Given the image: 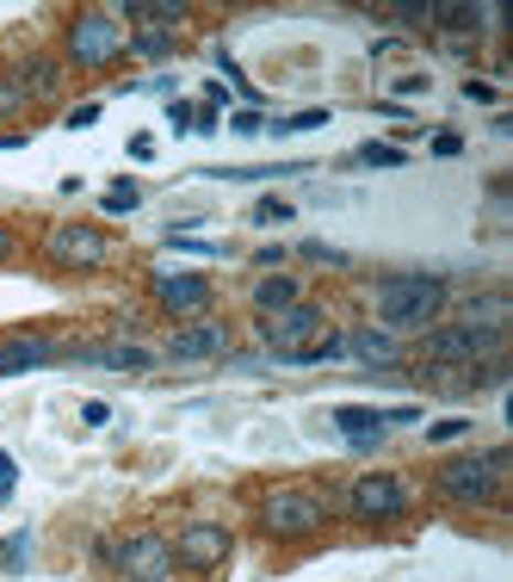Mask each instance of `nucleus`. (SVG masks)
<instances>
[{
    "label": "nucleus",
    "mask_w": 513,
    "mask_h": 582,
    "mask_svg": "<svg viewBox=\"0 0 513 582\" xmlns=\"http://www.w3.org/2000/svg\"><path fill=\"white\" fill-rule=\"evenodd\" d=\"M13 81L25 87V99H56L63 94V81H68V68H63V56H19L13 63Z\"/></svg>",
    "instance_id": "obj_17"
},
{
    "label": "nucleus",
    "mask_w": 513,
    "mask_h": 582,
    "mask_svg": "<svg viewBox=\"0 0 513 582\" xmlns=\"http://www.w3.org/2000/svg\"><path fill=\"white\" fill-rule=\"evenodd\" d=\"M56 360H63V341L50 329H7L0 335V378L38 372V366H56Z\"/></svg>",
    "instance_id": "obj_13"
},
{
    "label": "nucleus",
    "mask_w": 513,
    "mask_h": 582,
    "mask_svg": "<svg viewBox=\"0 0 513 582\" xmlns=\"http://www.w3.org/2000/svg\"><path fill=\"white\" fill-rule=\"evenodd\" d=\"M341 515L359 527H396L415 515V484L403 472H359L353 484H341Z\"/></svg>",
    "instance_id": "obj_5"
},
{
    "label": "nucleus",
    "mask_w": 513,
    "mask_h": 582,
    "mask_svg": "<svg viewBox=\"0 0 513 582\" xmlns=\"http://www.w3.org/2000/svg\"><path fill=\"white\" fill-rule=\"evenodd\" d=\"M192 118H199V106H186V99H168V125H173V130H192Z\"/></svg>",
    "instance_id": "obj_35"
},
{
    "label": "nucleus",
    "mask_w": 513,
    "mask_h": 582,
    "mask_svg": "<svg viewBox=\"0 0 513 582\" xmlns=\"http://www.w3.org/2000/svg\"><path fill=\"white\" fill-rule=\"evenodd\" d=\"M260 125H266V112H248V106H242V112H229V130H235V137H254Z\"/></svg>",
    "instance_id": "obj_33"
},
{
    "label": "nucleus",
    "mask_w": 513,
    "mask_h": 582,
    "mask_svg": "<svg viewBox=\"0 0 513 582\" xmlns=\"http://www.w3.org/2000/svg\"><path fill=\"white\" fill-rule=\"evenodd\" d=\"M372 298H377V329L403 341V335H427L434 322H446L451 285L439 273H377Z\"/></svg>",
    "instance_id": "obj_1"
},
{
    "label": "nucleus",
    "mask_w": 513,
    "mask_h": 582,
    "mask_svg": "<svg viewBox=\"0 0 513 582\" xmlns=\"http://www.w3.org/2000/svg\"><path fill=\"white\" fill-rule=\"evenodd\" d=\"M173 50H180V38H173L168 25H130V56H142V63H168Z\"/></svg>",
    "instance_id": "obj_20"
},
{
    "label": "nucleus",
    "mask_w": 513,
    "mask_h": 582,
    "mask_svg": "<svg viewBox=\"0 0 513 582\" xmlns=\"http://www.w3.org/2000/svg\"><path fill=\"white\" fill-rule=\"evenodd\" d=\"M328 360H346V329H328L322 341L297 347V353H285L279 366H328Z\"/></svg>",
    "instance_id": "obj_21"
},
{
    "label": "nucleus",
    "mask_w": 513,
    "mask_h": 582,
    "mask_svg": "<svg viewBox=\"0 0 513 582\" xmlns=\"http://www.w3.org/2000/svg\"><path fill=\"white\" fill-rule=\"evenodd\" d=\"M229 347H235V329L223 322V316H192V322H180V329L161 341V360H173V366H217V360H229Z\"/></svg>",
    "instance_id": "obj_10"
},
{
    "label": "nucleus",
    "mask_w": 513,
    "mask_h": 582,
    "mask_svg": "<svg viewBox=\"0 0 513 582\" xmlns=\"http://www.w3.org/2000/svg\"><path fill=\"white\" fill-rule=\"evenodd\" d=\"M297 254H303V261H316V267H353V254H346V248H328V242H297Z\"/></svg>",
    "instance_id": "obj_28"
},
{
    "label": "nucleus",
    "mask_w": 513,
    "mask_h": 582,
    "mask_svg": "<svg viewBox=\"0 0 513 582\" xmlns=\"http://www.w3.org/2000/svg\"><path fill=\"white\" fill-rule=\"evenodd\" d=\"M507 353V335H482L464 322H434L420 335V366H489Z\"/></svg>",
    "instance_id": "obj_8"
},
{
    "label": "nucleus",
    "mask_w": 513,
    "mask_h": 582,
    "mask_svg": "<svg viewBox=\"0 0 513 582\" xmlns=\"http://www.w3.org/2000/svg\"><path fill=\"white\" fill-rule=\"evenodd\" d=\"M396 25H434V7H389Z\"/></svg>",
    "instance_id": "obj_34"
},
{
    "label": "nucleus",
    "mask_w": 513,
    "mask_h": 582,
    "mask_svg": "<svg viewBox=\"0 0 513 582\" xmlns=\"http://www.w3.org/2000/svg\"><path fill=\"white\" fill-rule=\"evenodd\" d=\"M99 558H106V570H118L125 582H168L173 576V546L156 527H130V533L106 539Z\"/></svg>",
    "instance_id": "obj_7"
},
{
    "label": "nucleus",
    "mask_w": 513,
    "mask_h": 582,
    "mask_svg": "<svg viewBox=\"0 0 513 582\" xmlns=\"http://www.w3.org/2000/svg\"><path fill=\"white\" fill-rule=\"evenodd\" d=\"M25 142H32L25 130H0V149H25Z\"/></svg>",
    "instance_id": "obj_45"
},
{
    "label": "nucleus",
    "mask_w": 513,
    "mask_h": 582,
    "mask_svg": "<svg viewBox=\"0 0 513 582\" xmlns=\"http://www.w3.org/2000/svg\"><path fill=\"white\" fill-rule=\"evenodd\" d=\"M254 223H291V205H285V199H260V205H254Z\"/></svg>",
    "instance_id": "obj_32"
},
{
    "label": "nucleus",
    "mask_w": 513,
    "mask_h": 582,
    "mask_svg": "<svg viewBox=\"0 0 513 582\" xmlns=\"http://www.w3.org/2000/svg\"><path fill=\"white\" fill-rule=\"evenodd\" d=\"M168 546H173V570H186V576H217L235 558V533L223 520H186L180 533H168Z\"/></svg>",
    "instance_id": "obj_9"
},
{
    "label": "nucleus",
    "mask_w": 513,
    "mask_h": 582,
    "mask_svg": "<svg viewBox=\"0 0 513 582\" xmlns=\"http://www.w3.org/2000/svg\"><path fill=\"white\" fill-rule=\"evenodd\" d=\"M130 56V25L111 7H75L63 19V68L81 75H106Z\"/></svg>",
    "instance_id": "obj_3"
},
{
    "label": "nucleus",
    "mask_w": 513,
    "mask_h": 582,
    "mask_svg": "<svg viewBox=\"0 0 513 582\" xmlns=\"http://www.w3.org/2000/svg\"><path fill=\"white\" fill-rule=\"evenodd\" d=\"M464 434H477V427H470V415H439V422L427 427L420 441H427V446H458Z\"/></svg>",
    "instance_id": "obj_26"
},
{
    "label": "nucleus",
    "mask_w": 513,
    "mask_h": 582,
    "mask_svg": "<svg viewBox=\"0 0 513 582\" xmlns=\"http://www.w3.org/2000/svg\"><path fill=\"white\" fill-rule=\"evenodd\" d=\"M25 106H32V99H25V87L13 81V68H0V130H13L19 118H25Z\"/></svg>",
    "instance_id": "obj_24"
},
{
    "label": "nucleus",
    "mask_w": 513,
    "mask_h": 582,
    "mask_svg": "<svg viewBox=\"0 0 513 582\" xmlns=\"http://www.w3.org/2000/svg\"><path fill=\"white\" fill-rule=\"evenodd\" d=\"M464 94L477 99V106H501V87H495V81H482V75L464 81Z\"/></svg>",
    "instance_id": "obj_31"
},
{
    "label": "nucleus",
    "mask_w": 513,
    "mask_h": 582,
    "mask_svg": "<svg viewBox=\"0 0 513 582\" xmlns=\"http://www.w3.org/2000/svg\"><path fill=\"white\" fill-rule=\"evenodd\" d=\"M137 205H142V187H137V180H111V192L99 199V211H106V218H130Z\"/></svg>",
    "instance_id": "obj_25"
},
{
    "label": "nucleus",
    "mask_w": 513,
    "mask_h": 582,
    "mask_svg": "<svg viewBox=\"0 0 513 582\" xmlns=\"http://www.w3.org/2000/svg\"><path fill=\"white\" fill-rule=\"evenodd\" d=\"M87 125H99V106H94V99H87V106H75V112H68V130H87Z\"/></svg>",
    "instance_id": "obj_39"
},
{
    "label": "nucleus",
    "mask_w": 513,
    "mask_h": 582,
    "mask_svg": "<svg viewBox=\"0 0 513 582\" xmlns=\"http://www.w3.org/2000/svg\"><path fill=\"white\" fill-rule=\"evenodd\" d=\"M346 360H365V366H377V372H396V366H403V341H396V335L389 329H365V322H359V329H346Z\"/></svg>",
    "instance_id": "obj_16"
},
{
    "label": "nucleus",
    "mask_w": 513,
    "mask_h": 582,
    "mask_svg": "<svg viewBox=\"0 0 513 582\" xmlns=\"http://www.w3.org/2000/svg\"><path fill=\"white\" fill-rule=\"evenodd\" d=\"M217 118H223V112H211V106H199V118H192V130H204V137H211V130H217Z\"/></svg>",
    "instance_id": "obj_44"
},
{
    "label": "nucleus",
    "mask_w": 513,
    "mask_h": 582,
    "mask_svg": "<svg viewBox=\"0 0 513 582\" xmlns=\"http://www.w3.org/2000/svg\"><path fill=\"white\" fill-rule=\"evenodd\" d=\"M384 422H389V427H415L420 410H415V403H403V410H384Z\"/></svg>",
    "instance_id": "obj_41"
},
{
    "label": "nucleus",
    "mask_w": 513,
    "mask_h": 582,
    "mask_svg": "<svg viewBox=\"0 0 513 582\" xmlns=\"http://www.w3.org/2000/svg\"><path fill=\"white\" fill-rule=\"evenodd\" d=\"M211 298H217V285L204 279V273H156L149 279V304L168 316H211Z\"/></svg>",
    "instance_id": "obj_12"
},
{
    "label": "nucleus",
    "mask_w": 513,
    "mask_h": 582,
    "mask_svg": "<svg viewBox=\"0 0 513 582\" xmlns=\"http://www.w3.org/2000/svg\"><path fill=\"white\" fill-rule=\"evenodd\" d=\"M408 149L403 142H359L353 156H346V168H403Z\"/></svg>",
    "instance_id": "obj_23"
},
{
    "label": "nucleus",
    "mask_w": 513,
    "mask_h": 582,
    "mask_svg": "<svg viewBox=\"0 0 513 582\" xmlns=\"http://www.w3.org/2000/svg\"><path fill=\"white\" fill-rule=\"evenodd\" d=\"M328 520H334V502H328L322 489H303V484H279L254 502V527H260L266 539H279V546L328 533Z\"/></svg>",
    "instance_id": "obj_4"
},
{
    "label": "nucleus",
    "mask_w": 513,
    "mask_h": 582,
    "mask_svg": "<svg viewBox=\"0 0 513 582\" xmlns=\"http://www.w3.org/2000/svg\"><path fill=\"white\" fill-rule=\"evenodd\" d=\"M334 427H341V441L353 446V453H377V446L389 441L384 410H372V403H341V410H334Z\"/></svg>",
    "instance_id": "obj_15"
},
{
    "label": "nucleus",
    "mask_w": 513,
    "mask_h": 582,
    "mask_svg": "<svg viewBox=\"0 0 513 582\" xmlns=\"http://www.w3.org/2000/svg\"><path fill=\"white\" fill-rule=\"evenodd\" d=\"M322 125H328V112H322V106L291 112V118H272V130H279V137H297V130H322Z\"/></svg>",
    "instance_id": "obj_27"
},
{
    "label": "nucleus",
    "mask_w": 513,
    "mask_h": 582,
    "mask_svg": "<svg viewBox=\"0 0 513 582\" xmlns=\"http://www.w3.org/2000/svg\"><path fill=\"white\" fill-rule=\"evenodd\" d=\"M310 161H260V168H211V180H297Z\"/></svg>",
    "instance_id": "obj_22"
},
{
    "label": "nucleus",
    "mask_w": 513,
    "mask_h": 582,
    "mask_svg": "<svg viewBox=\"0 0 513 582\" xmlns=\"http://www.w3.org/2000/svg\"><path fill=\"white\" fill-rule=\"evenodd\" d=\"M285 261V248H272V242H266V248H254V267H279Z\"/></svg>",
    "instance_id": "obj_42"
},
{
    "label": "nucleus",
    "mask_w": 513,
    "mask_h": 582,
    "mask_svg": "<svg viewBox=\"0 0 513 582\" xmlns=\"http://www.w3.org/2000/svg\"><path fill=\"white\" fill-rule=\"evenodd\" d=\"M322 335H328V310L322 304H310V298H297L291 310H279V316H260V341H266L272 360H285V353H297V347L322 341Z\"/></svg>",
    "instance_id": "obj_11"
},
{
    "label": "nucleus",
    "mask_w": 513,
    "mask_h": 582,
    "mask_svg": "<svg viewBox=\"0 0 513 582\" xmlns=\"http://www.w3.org/2000/svg\"><path fill=\"white\" fill-rule=\"evenodd\" d=\"M25 564H32V533L0 539V570H25Z\"/></svg>",
    "instance_id": "obj_29"
},
{
    "label": "nucleus",
    "mask_w": 513,
    "mask_h": 582,
    "mask_svg": "<svg viewBox=\"0 0 513 582\" xmlns=\"http://www.w3.org/2000/svg\"><path fill=\"white\" fill-rule=\"evenodd\" d=\"M0 484H7V489L19 484V458H13V453H0Z\"/></svg>",
    "instance_id": "obj_43"
},
{
    "label": "nucleus",
    "mask_w": 513,
    "mask_h": 582,
    "mask_svg": "<svg viewBox=\"0 0 513 582\" xmlns=\"http://www.w3.org/2000/svg\"><path fill=\"white\" fill-rule=\"evenodd\" d=\"M81 422H87V427H106L111 422V403H81Z\"/></svg>",
    "instance_id": "obj_40"
},
{
    "label": "nucleus",
    "mask_w": 513,
    "mask_h": 582,
    "mask_svg": "<svg viewBox=\"0 0 513 582\" xmlns=\"http://www.w3.org/2000/svg\"><path fill=\"white\" fill-rule=\"evenodd\" d=\"M297 298H303V279H291V273H260V285H248L254 316H279V310H291Z\"/></svg>",
    "instance_id": "obj_19"
},
{
    "label": "nucleus",
    "mask_w": 513,
    "mask_h": 582,
    "mask_svg": "<svg viewBox=\"0 0 513 582\" xmlns=\"http://www.w3.org/2000/svg\"><path fill=\"white\" fill-rule=\"evenodd\" d=\"M168 248H186V254H223V242H211V236H186V230H168Z\"/></svg>",
    "instance_id": "obj_30"
},
{
    "label": "nucleus",
    "mask_w": 513,
    "mask_h": 582,
    "mask_svg": "<svg viewBox=\"0 0 513 582\" xmlns=\"http://www.w3.org/2000/svg\"><path fill=\"white\" fill-rule=\"evenodd\" d=\"M513 484V453L489 446V453H451L434 465V496L446 508H495Z\"/></svg>",
    "instance_id": "obj_2"
},
{
    "label": "nucleus",
    "mask_w": 513,
    "mask_h": 582,
    "mask_svg": "<svg viewBox=\"0 0 513 582\" xmlns=\"http://www.w3.org/2000/svg\"><path fill=\"white\" fill-rule=\"evenodd\" d=\"M434 156H464V137L458 130H434Z\"/></svg>",
    "instance_id": "obj_36"
},
{
    "label": "nucleus",
    "mask_w": 513,
    "mask_h": 582,
    "mask_svg": "<svg viewBox=\"0 0 513 582\" xmlns=\"http://www.w3.org/2000/svg\"><path fill=\"white\" fill-rule=\"evenodd\" d=\"M458 322H464V329H482V335H507L513 298L507 292H470V298L458 304Z\"/></svg>",
    "instance_id": "obj_18"
},
{
    "label": "nucleus",
    "mask_w": 513,
    "mask_h": 582,
    "mask_svg": "<svg viewBox=\"0 0 513 582\" xmlns=\"http://www.w3.org/2000/svg\"><path fill=\"white\" fill-rule=\"evenodd\" d=\"M38 254H44V267H56V273H99V267H111L118 236H106V223L63 218L38 236Z\"/></svg>",
    "instance_id": "obj_6"
},
{
    "label": "nucleus",
    "mask_w": 513,
    "mask_h": 582,
    "mask_svg": "<svg viewBox=\"0 0 513 582\" xmlns=\"http://www.w3.org/2000/svg\"><path fill=\"white\" fill-rule=\"evenodd\" d=\"M130 161H156V137H149V130H137V137H130Z\"/></svg>",
    "instance_id": "obj_38"
},
{
    "label": "nucleus",
    "mask_w": 513,
    "mask_h": 582,
    "mask_svg": "<svg viewBox=\"0 0 513 582\" xmlns=\"http://www.w3.org/2000/svg\"><path fill=\"white\" fill-rule=\"evenodd\" d=\"M7 261H19V230L13 223H0V267H7Z\"/></svg>",
    "instance_id": "obj_37"
},
{
    "label": "nucleus",
    "mask_w": 513,
    "mask_h": 582,
    "mask_svg": "<svg viewBox=\"0 0 513 582\" xmlns=\"http://www.w3.org/2000/svg\"><path fill=\"white\" fill-rule=\"evenodd\" d=\"M68 366H106V372H149L156 366V347H137V341H81L63 347Z\"/></svg>",
    "instance_id": "obj_14"
}]
</instances>
